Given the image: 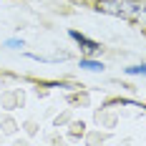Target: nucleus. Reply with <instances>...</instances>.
I'll use <instances>...</instances> for the list:
<instances>
[{
  "mask_svg": "<svg viewBox=\"0 0 146 146\" xmlns=\"http://www.w3.org/2000/svg\"><path fill=\"white\" fill-rule=\"evenodd\" d=\"M68 35H71V38H73V40H76L78 45H81L86 53H98V50H101V45L96 43V40L86 38V35H83V33H78V30H68Z\"/></svg>",
  "mask_w": 146,
  "mask_h": 146,
  "instance_id": "nucleus-1",
  "label": "nucleus"
},
{
  "mask_svg": "<svg viewBox=\"0 0 146 146\" xmlns=\"http://www.w3.org/2000/svg\"><path fill=\"white\" fill-rule=\"evenodd\" d=\"M81 68H88V71H103V63L91 60V58H81Z\"/></svg>",
  "mask_w": 146,
  "mask_h": 146,
  "instance_id": "nucleus-2",
  "label": "nucleus"
},
{
  "mask_svg": "<svg viewBox=\"0 0 146 146\" xmlns=\"http://www.w3.org/2000/svg\"><path fill=\"white\" fill-rule=\"evenodd\" d=\"M126 73H129V76H139V73L146 76V63H141V66H131V68H126Z\"/></svg>",
  "mask_w": 146,
  "mask_h": 146,
  "instance_id": "nucleus-3",
  "label": "nucleus"
},
{
  "mask_svg": "<svg viewBox=\"0 0 146 146\" xmlns=\"http://www.w3.org/2000/svg\"><path fill=\"white\" fill-rule=\"evenodd\" d=\"M8 45L10 48H23V40H8Z\"/></svg>",
  "mask_w": 146,
  "mask_h": 146,
  "instance_id": "nucleus-4",
  "label": "nucleus"
}]
</instances>
